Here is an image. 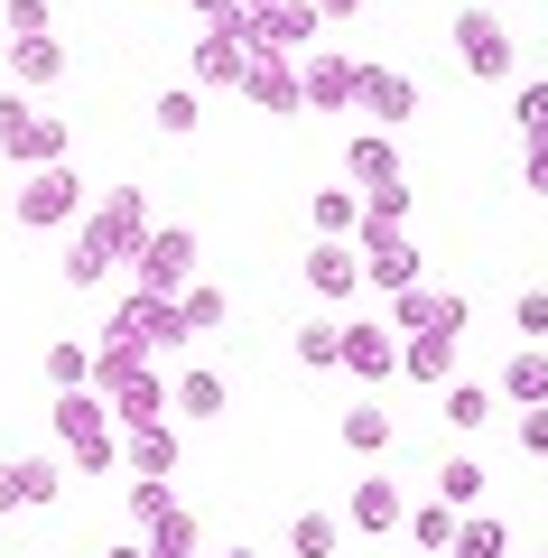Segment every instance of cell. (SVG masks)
<instances>
[{
	"label": "cell",
	"instance_id": "1",
	"mask_svg": "<svg viewBox=\"0 0 548 558\" xmlns=\"http://www.w3.org/2000/svg\"><path fill=\"white\" fill-rule=\"evenodd\" d=\"M94 391L112 400L121 428H149V418H168V391L176 381L158 373L149 354H121V344H94Z\"/></svg>",
	"mask_w": 548,
	"mask_h": 558
},
{
	"label": "cell",
	"instance_id": "2",
	"mask_svg": "<svg viewBox=\"0 0 548 558\" xmlns=\"http://www.w3.org/2000/svg\"><path fill=\"white\" fill-rule=\"evenodd\" d=\"M196 336V326H186V307L176 299H149V289H121L112 299V317H102V344H121V354H176V344Z\"/></svg>",
	"mask_w": 548,
	"mask_h": 558
},
{
	"label": "cell",
	"instance_id": "3",
	"mask_svg": "<svg viewBox=\"0 0 548 558\" xmlns=\"http://www.w3.org/2000/svg\"><path fill=\"white\" fill-rule=\"evenodd\" d=\"M57 438H65L75 475H112L121 465V418H112L102 391H57Z\"/></svg>",
	"mask_w": 548,
	"mask_h": 558
},
{
	"label": "cell",
	"instance_id": "4",
	"mask_svg": "<svg viewBox=\"0 0 548 558\" xmlns=\"http://www.w3.org/2000/svg\"><path fill=\"white\" fill-rule=\"evenodd\" d=\"M131 289L186 299V289H196V233H186V223H158V233L139 242V260H131Z\"/></svg>",
	"mask_w": 548,
	"mask_h": 558
},
{
	"label": "cell",
	"instance_id": "5",
	"mask_svg": "<svg viewBox=\"0 0 548 558\" xmlns=\"http://www.w3.org/2000/svg\"><path fill=\"white\" fill-rule=\"evenodd\" d=\"M10 215H20L28 233H57V223H75V215H84V178H75V159L28 168V178H20V196H10Z\"/></svg>",
	"mask_w": 548,
	"mask_h": 558
},
{
	"label": "cell",
	"instance_id": "6",
	"mask_svg": "<svg viewBox=\"0 0 548 558\" xmlns=\"http://www.w3.org/2000/svg\"><path fill=\"white\" fill-rule=\"evenodd\" d=\"M0 159H20V168H57L65 159V121L38 112L28 94H0Z\"/></svg>",
	"mask_w": 548,
	"mask_h": 558
},
{
	"label": "cell",
	"instance_id": "7",
	"mask_svg": "<svg viewBox=\"0 0 548 558\" xmlns=\"http://www.w3.org/2000/svg\"><path fill=\"white\" fill-rule=\"evenodd\" d=\"M511 57H521V38L502 28V10H484V0H474V10H455V65H465L474 84H502Z\"/></svg>",
	"mask_w": 548,
	"mask_h": 558
},
{
	"label": "cell",
	"instance_id": "8",
	"mask_svg": "<svg viewBox=\"0 0 548 558\" xmlns=\"http://www.w3.org/2000/svg\"><path fill=\"white\" fill-rule=\"evenodd\" d=\"M363 279H373L381 299H400V289H418V270H428V252H418L410 223H363Z\"/></svg>",
	"mask_w": 548,
	"mask_h": 558
},
{
	"label": "cell",
	"instance_id": "9",
	"mask_svg": "<svg viewBox=\"0 0 548 558\" xmlns=\"http://www.w3.org/2000/svg\"><path fill=\"white\" fill-rule=\"evenodd\" d=\"M149 186H112V196L94 205V223H84V242H94L102 260H139V242H149Z\"/></svg>",
	"mask_w": 548,
	"mask_h": 558
},
{
	"label": "cell",
	"instance_id": "10",
	"mask_svg": "<svg viewBox=\"0 0 548 558\" xmlns=\"http://www.w3.org/2000/svg\"><path fill=\"white\" fill-rule=\"evenodd\" d=\"M252 57H260V47H252V28H196V47H186V65H196V84H233V94H242V75H252Z\"/></svg>",
	"mask_w": 548,
	"mask_h": 558
},
{
	"label": "cell",
	"instance_id": "11",
	"mask_svg": "<svg viewBox=\"0 0 548 558\" xmlns=\"http://www.w3.org/2000/svg\"><path fill=\"white\" fill-rule=\"evenodd\" d=\"M391 336H465V299L418 279V289H400V299H391Z\"/></svg>",
	"mask_w": 548,
	"mask_h": 558
},
{
	"label": "cell",
	"instance_id": "12",
	"mask_svg": "<svg viewBox=\"0 0 548 558\" xmlns=\"http://www.w3.org/2000/svg\"><path fill=\"white\" fill-rule=\"evenodd\" d=\"M363 121H373V131H400V121H418L428 112V94H418L410 75H400V65H363Z\"/></svg>",
	"mask_w": 548,
	"mask_h": 558
},
{
	"label": "cell",
	"instance_id": "13",
	"mask_svg": "<svg viewBox=\"0 0 548 558\" xmlns=\"http://www.w3.org/2000/svg\"><path fill=\"white\" fill-rule=\"evenodd\" d=\"M242 102H252V112H307V75H297V57H270V47H260L252 75H242Z\"/></svg>",
	"mask_w": 548,
	"mask_h": 558
},
{
	"label": "cell",
	"instance_id": "14",
	"mask_svg": "<svg viewBox=\"0 0 548 558\" xmlns=\"http://www.w3.org/2000/svg\"><path fill=\"white\" fill-rule=\"evenodd\" d=\"M297 75H307V112H353V94H363V65L344 47H316Z\"/></svg>",
	"mask_w": 548,
	"mask_h": 558
},
{
	"label": "cell",
	"instance_id": "15",
	"mask_svg": "<svg viewBox=\"0 0 548 558\" xmlns=\"http://www.w3.org/2000/svg\"><path fill=\"white\" fill-rule=\"evenodd\" d=\"M344 186H353V196H381V186H400V149H391V131H353V140H344Z\"/></svg>",
	"mask_w": 548,
	"mask_h": 558
},
{
	"label": "cell",
	"instance_id": "16",
	"mask_svg": "<svg viewBox=\"0 0 548 558\" xmlns=\"http://www.w3.org/2000/svg\"><path fill=\"white\" fill-rule=\"evenodd\" d=\"M353 531H363V539L410 531V494H400V475H363V484H353Z\"/></svg>",
	"mask_w": 548,
	"mask_h": 558
},
{
	"label": "cell",
	"instance_id": "17",
	"mask_svg": "<svg viewBox=\"0 0 548 558\" xmlns=\"http://www.w3.org/2000/svg\"><path fill=\"white\" fill-rule=\"evenodd\" d=\"M307 289L326 307H344L353 289H363V242H316V252H307Z\"/></svg>",
	"mask_w": 548,
	"mask_h": 558
},
{
	"label": "cell",
	"instance_id": "18",
	"mask_svg": "<svg viewBox=\"0 0 548 558\" xmlns=\"http://www.w3.org/2000/svg\"><path fill=\"white\" fill-rule=\"evenodd\" d=\"M344 373H353V381H391V373H400V336L353 317V326H344Z\"/></svg>",
	"mask_w": 548,
	"mask_h": 558
},
{
	"label": "cell",
	"instance_id": "19",
	"mask_svg": "<svg viewBox=\"0 0 548 558\" xmlns=\"http://www.w3.org/2000/svg\"><path fill=\"white\" fill-rule=\"evenodd\" d=\"M316 28H326V20H316V0H279L270 20L252 28V47H270V57H297V47H316Z\"/></svg>",
	"mask_w": 548,
	"mask_h": 558
},
{
	"label": "cell",
	"instance_id": "20",
	"mask_svg": "<svg viewBox=\"0 0 548 558\" xmlns=\"http://www.w3.org/2000/svg\"><path fill=\"white\" fill-rule=\"evenodd\" d=\"M176 418H149V428H121V457H131V475H176Z\"/></svg>",
	"mask_w": 548,
	"mask_h": 558
},
{
	"label": "cell",
	"instance_id": "21",
	"mask_svg": "<svg viewBox=\"0 0 548 558\" xmlns=\"http://www.w3.org/2000/svg\"><path fill=\"white\" fill-rule=\"evenodd\" d=\"M10 75H20L28 94L65 84V38H10Z\"/></svg>",
	"mask_w": 548,
	"mask_h": 558
},
{
	"label": "cell",
	"instance_id": "22",
	"mask_svg": "<svg viewBox=\"0 0 548 558\" xmlns=\"http://www.w3.org/2000/svg\"><path fill=\"white\" fill-rule=\"evenodd\" d=\"M502 400H521V410H548V344H521V354H502Z\"/></svg>",
	"mask_w": 548,
	"mask_h": 558
},
{
	"label": "cell",
	"instance_id": "23",
	"mask_svg": "<svg viewBox=\"0 0 548 558\" xmlns=\"http://www.w3.org/2000/svg\"><path fill=\"white\" fill-rule=\"evenodd\" d=\"M391 438H400V418L381 410V400H353L344 410V447L353 457H391Z\"/></svg>",
	"mask_w": 548,
	"mask_h": 558
},
{
	"label": "cell",
	"instance_id": "24",
	"mask_svg": "<svg viewBox=\"0 0 548 558\" xmlns=\"http://www.w3.org/2000/svg\"><path fill=\"white\" fill-rule=\"evenodd\" d=\"M223 400H233V391H223V373H205V363H196V373H176L168 418H223Z\"/></svg>",
	"mask_w": 548,
	"mask_h": 558
},
{
	"label": "cell",
	"instance_id": "25",
	"mask_svg": "<svg viewBox=\"0 0 548 558\" xmlns=\"http://www.w3.org/2000/svg\"><path fill=\"white\" fill-rule=\"evenodd\" d=\"M307 215H316V242H353L363 233V196H353V186H316Z\"/></svg>",
	"mask_w": 548,
	"mask_h": 558
},
{
	"label": "cell",
	"instance_id": "26",
	"mask_svg": "<svg viewBox=\"0 0 548 558\" xmlns=\"http://www.w3.org/2000/svg\"><path fill=\"white\" fill-rule=\"evenodd\" d=\"M455 531H465V512H455V502H410V539H418V549H428V558H447L455 549Z\"/></svg>",
	"mask_w": 548,
	"mask_h": 558
},
{
	"label": "cell",
	"instance_id": "27",
	"mask_svg": "<svg viewBox=\"0 0 548 558\" xmlns=\"http://www.w3.org/2000/svg\"><path fill=\"white\" fill-rule=\"evenodd\" d=\"M400 373L410 381H447L455 373V336H400Z\"/></svg>",
	"mask_w": 548,
	"mask_h": 558
},
{
	"label": "cell",
	"instance_id": "28",
	"mask_svg": "<svg viewBox=\"0 0 548 558\" xmlns=\"http://www.w3.org/2000/svg\"><path fill=\"white\" fill-rule=\"evenodd\" d=\"M47 391H94V344H75V336L47 344Z\"/></svg>",
	"mask_w": 548,
	"mask_h": 558
},
{
	"label": "cell",
	"instance_id": "29",
	"mask_svg": "<svg viewBox=\"0 0 548 558\" xmlns=\"http://www.w3.org/2000/svg\"><path fill=\"white\" fill-rule=\"evenodd\" d=\"M297 363H307V373H344V326L307 317V326H297Z\"/></svg>",
	"mask_w": 548,
	"mask_h": 558
},
{
	"label": "cell",
	"instance_id": "30",
	"mask_svg": "<svg viewBox=\"0 0 548 558\" xmlns=\"http://www.w3.org/2000/svg\"><path fill=\"white\" fill-rule=\"evenodd\" d=\"M437 418L474 438V428H492V391H484V381H447V400H437Z\"/></svg>",
	"mask_w": 548,
	"mask_h": 558
},
{
	"label": "cell",
	"instance_id": "31",
	"mask_svg": "<svg viewBox=\"0 0 548 558\" xmlns=\"http://www.w3.org/2000/svg\"><path fill=\"white\" fill-rule=\"evenodd\" d=\"M484 484H492V475H484L474 457H447V465H437V484H428V494H437V502H455V512H474V502H484Z\"/></svg>",
	"mask_w": 548,
	"mask_h": 558
},
{
	"label": "cell",
	"instance_id": "32",
	"mask_svg": "<svg viewBox=\"0 0 548 558\" xmlns=\"http://www.w3.org/2000/svg\"><path fill=\"white\" fill-rule=\"evenodd\" d=\"M149 558H205V521L186 512V502H176V512L149 531Z\"/></svg>",
	"mask_w": 548,
	"mask_h": 558
},
{
	"label": "cell",
	"instance_id": "33",
	"mask_svg": "<svg viewBox=\"0 0 548 558\" xmlns=\"http://www.w3.org/2000/svg\"><path fill=\"white\" fill-rule=\"evenodd\" d=\"M334 549H344V521L334 512H297L289 521V558H334Z\"/></svg>",
	"mask_w": 548,
	"mask_h": 558
},
{
	"label": "cell",
	"instance_id": "34",
	"mask_svg": "<svg viewBox=\"0 0 548 558\" xmlns=\"http://www.w3.org/2000/svg\"><path fill=\"white\" fill-rule=\"evenodd\" d=\"M176 512V494H168V475H131V539H149L158 521Z\"/></svg>",
	"mask_w": 548,
	"mask_h": 558
},
{
	"label": "cell",
	"instance_id": "35",
	"mask_svg": "<svg viewBox=\"0 0 548 558\" xmlns=\"http://www.w3.org/2000/svg\"><path fill=\"white\" fill-rule=\"evenodd\" d=\"M149 121H158L168 140H186V131L205 121V94H196V84H176V94H158V102H149Z\"/></svg>",
	"mask_w": 548,
	"mask_h": 558
},
{
	"label": "cell",
	"instance_id": "36",
	"mask_svg": "<svg viewBox=\"0 0 548 558\" xmlns=\"http://www.w3.org/2000/svg\"><path fill=\"white\" fill-rule=\"evenodd\" d=\"M447 558H511V539H502V521H492V512H465V531H455Z\"/></svg>",
	"mask_w": 548,
	"mask_h": 558
},
{
	"label": "cell",
	"instance_id": "37",
	"mask_svg": "<svg viewBox=\"0 0 548 558\" xmlns=\"http://www.w3.org/2000/svg\"><path fill=\"white\" fill-rule=\"evenodd\" d=\"M20 494H28V512H57V494H65L57 457H20Z\"/></svg>",
	"mask_w": 548,
	"mask_h": 558
},
{
	"label": "cell",
	"instance_id": "38",
	"mask_svg": "<svg viewBox=\"0 0 548 558\" xmlns=\"http://www.w3.org/2000/svg\"><path fill=\"white\" fill-rule=\"evenodd\" d=\"M176 307H186V326H196V336H215V326L233 317V299H223L215 279H196V289H186V299H176Z\"/></svg>",
	"mask_w": 548,
	"mask_h": 558
},
{
	"label": "cell",
	"instance_id": "39",
	"mask_svg": "<svg viewBox=\"0 0 548 558\" xmlns=\"http://www.w3.org/2000/svg\"><path fill=\"white\" fill-rule=\"evenodd\" d=\"M112 270H121V260H102V252H94V242H84V233L65 242V289H102V279H112Z\"/></svg>",
	"mask_w": 548,
	"mask_h": 558
},
{
	"label": "cell",
	"instance_id": "40",
	"mask_svg": "<svg viewBox=\"0 0 548 558\" xmlns=\"http://www.w3.org/2000/svg\"><path fill=\"white\" fill-rule=\"evenodd\" d=\"M511 121H521V140H548V75L511 94Z\"/></svg>",
	"mask_w": 548,
	"mask_h": 558
},
{
	"label": "cell",
	"instance_id": "41",
	"mask_svg": "<svg viewBox=\"0 0 548 558\" xmlns=\"http://www.w3.org/2000/svg\"><path fill=\"white\" fill-rule=\"evenodd\" d=\"M0 20H10V38H57L47 0H0Z\"/></svg>",
	"mask_w": 548,
	"mask_h": 558
},
{
	"label": "cell",
	"instance_id": "42",
	"mask_svg": "<svg viewBox=\"0 0 548 558\" xmlns=\"http://www.w3.org/2000/svg\"><path fill=\"white\" fill-rule=\"evenodd\" d=\"M511 326H521V336L539 344V336H548V289H521V307H511Z\"/></svg>",
	"mask_w": 548,
	"mask_h": 558
},
{
	"label": "cell",
	"instance_id": "43",
	"mask_svg": "<svg viewBox=\"0 0 548 558\" xmlns=\"http://www.w3.org/2000/svg\"><path fill=\"white\" fill-rule=\"evenodd\" d=\"M186 10H196V28H233L242 20V0H186Z\"/></svg>",
	"mask_w": 548,
	"mask_h": 558
},
{
	"label": "cell",
	"instance_id": "44",
	"mask_svg": "<svg viewBox=\"0 0 548 558\" xmlns=\"http://www.w3.org/2000/svg\"><path fill=\"white\" fill-rule=\"evenodd\" d=\"M521 178H529V196H548V140H529V159H521Z\"/></svg>",
	"mask_w": 548,
	"mask_h": 558
},
{
	"label": "cell",
	"instance_id": "45",
	"mask_svg": "<svg viewBox=\"0 0 548 558\" xmlns=\"http://www.w3.org/2000/svg\"><path fill=\"white\" fill-rule=\"evenodd\" d=\"M521 447H529V457H548V410H521Z\"/></svg>",
	"mask_w": 548,
	"mask_h": 558
},
{
	"label": "cell",
	"instance_id": "46",
	"mask_svg": "<svg viewBox=\"0 0 548 558\" xmlns=\"http://www.w3.org/2000/svg\"><path fill=\"white\" fill-rule=\"evenodd\" d=\"M0 512H28V494H20V457L0 465Z\"/></svg>",
	"mask_w": 548,
	"mask_h": 558
},
{
	"label": "cell",
	"instance_id": "47",
	"mask_svg": "<svg viewBox=\"0 0 548 558\" xmlns=\"http://www.w3.org/2000/svg\"><path fill=\"white\" fill-rule=\"evenodd\" d=\"M316 20H326V28H344V20H363V0H316Z\"/></svg>",
	"mask_w": 548,
	"mask_h": 558
},
{
	"label": "cell",
	"instance_id": "48",
	"mask_svg": "<svg viewBox=\"0 0 548 558\" xmlns=\"http://www.w3.org/2000/svg\"><path fill=\"white\" fill-rule=\"evenodd\" d=\"M270 10H279V0H242V28H260V20H270Z\"/></svg>",
	"mask_w": 548,
	"mask_h": 558
},
{
	"label": "cell",
	"instance_id": "49",
	"mask_svg": "<svg viewBox=\"0 0 548 558\" xmlns=\"http://www.w3.org/2000/svg\"><path fill=\"white\" fill-rule=\"evenodd\" d=\"M102 558H149V539H112V549H102Z\"/></svg>",
	"mask_w": 548,
	"mask_h": 558
},
{
	"label": "cell",
	"instance_id": "50",
	"mask_svg": "<svg viewBox=\"0 0 548 558\" xmlns=\"http://www.w3.org/2000/svg\"><path fill=\"white\" fill-rule=\"evenodd\" d=\"M223 558H260V549H223Z\"/></svg>",
	"mask_w": 548,
	"mask_h": 558
},
{
	"label": "cell",
	"instance_id": "51",
	"mask_svg": "<svg viewBox=\"0 0 548 558\" xmlns=\"http://www.w3.org/2000/svg\"><path fill=\"white\" fill-rule=\"evenodd\" d=\"M539 558H548V549H539Z\"/></svg>",
	"mask_w": 548,
	"mask_h": 558
}]
</instances>
